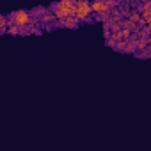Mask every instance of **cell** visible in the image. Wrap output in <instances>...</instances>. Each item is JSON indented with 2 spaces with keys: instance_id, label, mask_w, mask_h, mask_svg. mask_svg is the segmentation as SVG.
Returning a JSON list of instances; mask_svg holds the SVG:
<instances>
[{
  "instance_id": "cell-2",
  "label": "cell",
  "mask_w": 151,
  "mask_h": 151,
  "mask_svg": "<svg viewBox=\"0 0 151 151\" xmlns=\"http://www.w3.org/2000/svg\"><path fill=\"white\" fill-rule=\"evenodd\" d=\"M93 7H94V9H96V11H103V9H105V7H107V6H105V4H94V6H93Z\"/></svg>"
},
{
  "instance_id": "cell-1",
  "label": "cell",
  "mask_w": 151,
  "mask_h": 151,
  "mask_svg": "<svg viewBox=\"0 0 151 151\" xmlns=\"http://www.w3.org/2000/svg\"><path fill=\"white\" fill-rule=\"evenodd\" d=\"M14 22H16L18 25L29 23V14H27V13H23V11H20V13H16V14H14Z\"/></svg>"
}]
</instances>
